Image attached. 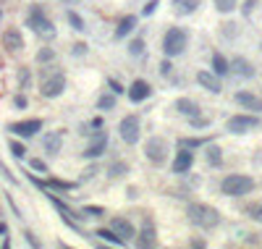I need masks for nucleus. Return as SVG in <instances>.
<instances>
[{
  "mask_svg": "<svg viewBox=\"0 0 262 249\" xmlns=\"http://www.w3.org/2000/svg\"><path fill=\"white\" fill-rule=\"evenodd\" d=\"M186 218L191 225H197L202 231H210V228H218L220 225V212L212 205H204V202H189Z\"/></svg>",
  "mask_w": 262,
  "mask_h": 249,
  "instance_id": "obj_1",
  "label": "nucleus"
},
{
  "mask_svg": "<svg viewBox=\"0 0 262 249\" xmlns=\"http://www.w3.org/2000/svg\"><path fill=\"white\" fill-rule=\"evenodd\" d=\"M254 189V178L244 173H228L220 181V194L225 197H246Z\"/></svg>",
  "mask_w": 262,
  "mask_h": 249,
  "instance_id": "obj_2",
  "label": "nucleus"
},
{
  "mask_svg": "<svg viewBox=\"0 0 262 249\" xmlns=\"http://www.w3.org/2000/svg\"><path fill=\"white\" fill-rule=\"evenodd\" d=\"M186 45H189L186 29L168 27V32L163 35V53H165V58H176V55H181V53L186 50Z\"/></svg>",
  "mask_w": 262,
  "mask_h": 249,
  "instance_id": "obj_3",
  "label": "nucleus"
},
{
  "mask_svg": "<svg viewBox=\"0 0 262 249\" xmlns=\"http://www.w3.org/2000/svg\"><path fill=\"white\" fill-rule=\"evenodd\" d=\"M259 123H262L259 113H236V116H231L225 121V129L231 134H249L252 129H257Z\"/></svg>",
  "mask_w": 262,
  "mask_h": 249,
  "instance_id": "obj_4",
  "label": "nucleus"
},
{
  "mask_svg": "<svg viewBox=\"0 0 262 249\" xmlns=\"http://www.w3.org/2000/svg\"><path fill=\"white\" fill-rule=\"evenodd\" d=\"M118 134H121V139L126 142L129 147H134V144H139V139H142V121H139V116H126V118H121V123H118Z\"/></svg>",
  "mask_w": 262,
  "mask_h": 249,
  "instance_id": "obj_5",
  "label": "nucleus"
},
{
  "mask_svg": "<svg viewBox=\"0 0 262 249\" xmlns=\"http://www.w3.org/2000/svg\"><path fill=\"white\" fill-rule=\"evenodd\" d=\"M27 27H32V32H37V35H42V37H55L53 21L45 16V11L40 6H32L29 19H27Z\"/></svg>",
  "mask_w": 262,
  "mask_h": 249,
  "instance_id": "obj_6",
  "label": "nucleus"
},
{
  "mask_svg": "<svg viewBox=\"0 0 262 249\" xmlns=\"http://www.w3.org/2000/svg\"><path fill=\"white\" fill-rule=\"evenodd\" d=\"M144 157L152 165H163L168 160V142L163 137H150L144 142Z\"/></svg>",
  "mask_w": 262,
  "mask_h": 249,
  "instance_id": "obj_7",
  "label": "nucleus"
},
{
  "mask_svg": "<svg viewBox=\"0 0 262 249\" xmlns=\"http://www.w3.org/2000/svg\"><path fill=\"white\" fill-rule=\"evenodd\" d=\"M66 92V76L61 71H55V74H48L42 79V84H40V95L42 97H48V100H55V97H61Z\"/></svg>",
  "mask_w": 262,
  "mask_h": 249,
  "instance_id": "obj_8",
  "label": "nucleus"
},
{
  "mask_svg": "<svg viewBox=\"0 0 262 249\" xmlns=\"http://www.w3.org/2000/svg\"><path fill=\"white\" fill-rule=\"evenodd\" d=\"M136 246H157V231H155V220L150 218V215H144V220H142V228L134 233V239H131Z\"/></svg>",
  "mask_w": 262,
  "mask_h": 249,
  "instance_id": "obj_9",
  "label": "nucleus"
},
{
  "mask_svg": "<svg viewBox=\"0 0 262 249\" xmlns=\"http://www.w3.org/2000/svg\"><path fill=\"white\" fill-rule=\"evenodd\" d=\"M8 131L16 134V137H21V139H29V137H34L37 131H42V121H40V118L16 121V123H11V126H8Z\"/></svg>",
  "mask_w": 262,
  "mask_h": 249,
  "instance_id": "obj_10",
  "label": "nucleus"
},
{
  "mask_svg": "<svg viewBox=\"0 0 262 249\" xmlns=\"http://www.w3.org/2000/svg\"><path fill=\"white\" fill-rule=\"evenodd\" d=\"M110 231L116 233L123 244L131 241V239H134V233H136L134 223H131L129 218H123V215H116V218H110Z\"/></svg>",
  "mask_w": 262,
  "mask_h": 249,
  "instance_id": "obj_11",
  "label": "nucleus"
},
{
  "mask_svg": "<svg viewBox=\"0 0 262 249\" xmlns=\"http://www.w3.org/2000/svg\"><path fill=\"white\" fill-rule=\"evenodd\" d=\"M126 95H129L131 103H144V100L152 95V87H150L147 79H134V82L129 84V89H126Z\"/></svg>",
  "mask_w": 262,
  "mask_h": 249,
  "instance_id": "obj_12",
  "label": "nucleus"
},
{
  "mask_svg": "<svg viewBox=\"0 0 262 249\" xmlns=\"http://www.w3.org/2000/svg\"><path fill=\"white\" fill-rule=\"evenodd\" d=\"M105 150H108V131H97L92 144H89L82 155L87 157V160H97V157H102V152H105Z\"/></svg>",
  "mask_w": 262,
  "mask_h": 249,
  "instance_id": "obj_13",
  "label": "nucleus"
},
{
  "mask_svg": "<svg viewBox=\"0 0 262 249\" xmlns=\"http://www.w3.org/2000/svg\"><path fill=\"white\" fill-rule=\"evenodd\" d=\"M197 84H199L202 89H207L210 95H220V92H223L220 76H215L212 71H199V74H197Z\"/></svg>",
  "mask_w": 262,
  "mask_h": 249,
  "instance_id": "obj_14",
  "label": "nucleus"
},
{
  "mask_svg": "<svg viewBox=\"0 0 262 249\" xmlns=\"http://www.w3.org/2000/svg\"><path fill=\"white\" fill-rule=\"evenodd\" d=\"M236 103L241 105L244 110H252V113H262V97H257L254 92H246V89H241V92H236Z\"/></svg>",
  "mask_w": 262,
  "mask_h": 249,
  "instance_id": "obj_15",
  "label": "nucleus"
},
{
  "mask_svg": "<svg viewBox=\"0 0 262 249\" xmlns=\"http://www.w3.org/2000/svg\"><path fill=\"white\" fill-rule=\"evenodd\" d=\"M228 69H231V74L241 76V79H252L254 76V66L249 63L244 55H236V58H231L228 61Z\"/></svg>",
  "mask_w": 262,
  "mask_h": 249,
  "instance_id": "obj_16",
  "label": "nucleus"
},
{
  "mask_svg": "<svg viewBox=\"0 0 262 249\" xmlns=\"http://www.w3.org/2000/svg\"><path fill=\"white\" fill-rule=\"evenodd\" d=\"M32 181H34V184H37L40 189H55V191H74L79 184H76V181H63V178H50V181H40L37 176H32Z\"/></svg>",
  "mask_w": 262,
  "mask_h": 249,
  "instance_id": "obj_17",
  "label": "nucleus"
},
{
  "mask_svg": "<svg viewBox=\"0 0 262 249\" xmlns=\"http://www.w3.org/2000/svg\"><path fill=\"white\" fill-rule=\"evenodd\" d=\"M191 165H194V152H191V150H178L176 152V160H173V165H170V168H173V173H189L191 171Z\"/></svg>",
  "mask_w": 262,
  "mask_h": 249,
  "instance_id": "obj_18",
  "label": "nucleus"
},
{
  "mask_svg": "<svg viewBox=\"0 0 262 249\" xmlns=\"http://www.w3.org/2000/svg\"><path fill=\"white\" fill-rule=\"evenodd\" d=\"M63 147V131H48L42 134V150L48 155H58Z\"/></svg>",
  "mask_w": 262,
  "mask_h": 249,
  "instance_id": "obj_19",
  "label": "nucleus"
},
{
  "mask_svg": "<svg viewBox=\"0 0 262 249\" xmlns=\"http://www.w3.org/2000/svg\"><path fill=\"white\" fill-rule=\"evenodd\" d=\"M3 48L8 53H19V50H24V37H21V32L19 29H6L3 32Z\"/></svg>",
  "mask_w": 262,
  "mask_h": 249,
  "instance_id": "obj_20",
  "label": "nucleus"
},
{
  "mask_svg": "<svg viewBox=\"0 0 262 249\" xmlns=\"http://www.w3.org/2000/svg\"><path fill=\"white\" fill-rule=\"evenodd\" d=\"M173 108L178 110V116H184V118H189V121L199 116V105H197L191 97H178Z\"/></svg>",
  "mask_w": 262,
  "mask_h": 249,
  "instance_id": "obj_21",
  "label": "nucleus"
},
{
  "mask_svg": "<svg viewBox=\"0 0 262 249\" xmlns=\"http://www.w3.org/2000/svg\"><path fill=\"white\" fill-rule=\"evenodd\" d=\"M204 160H207L210 168H220L223 165V150L218 144L207 142V144H204Z\"/></svg>",
  "mask_w": 262,
  "mask_h": 249,
  "instance_id": "obj_22",
  "label": "nucleus"
},
{
  "mask_svg": "<svg viewBox=\"0 0 262 249\" xmlns=\"http://www.w3.org/2000/svg\"><path fill=\"white\" fill-rule=\"evenodd\" d=\"M136 29V16H123L121 21H118V27H116V37L118 40H123V37H126V35H131V32Z\"/></svg>",
  "mask_w": 262,
  "mask_h": 249,
  "instance_id": "obj_23",
  "label": "nucleus"
},
{
  "mask_svg": "<svg viewBox=\"0 0 262 249\" xmlns=\"http://www.w3.org/2000/svg\"><path fill=\"white\" fill-rule=\"evenodd\" d=\"M212 74H215V76L231 74V69H228V58H225L223 53H212Z\"/></svg>",
  "mask_w": 262,
  "mask_h": 249,
  "instance_id": "obj_24",
  "label": "nucleus"
},
{
  "mask_svg": "<svg viewBox=\"0 0 262 249\" xmlns=\"http://www.w3.org/2000/svg\"><path fill=\"white\" fill-rule=\"evenodd\" d=\"M207 142H210L207 137H181L178 139V150H191V152H194L197 147H204Z\"/></svg>",
  "mask_w": 262,
  "mask_h": 249,
  "instance_id": "obj_25",
  "label": "nucleus"
},
{
  "mask_svg": "<svg viewBox=\"0 0 262 249\" xmlns=\"http://www.w3.org/2000/svg\"><path fill=\"white\" fill-rule=\"evenodd\" d=\"M202 0H176V14L178 16H189V14H194V11L199 8Z\"/></svg>",
  "mask_w": 262,
  "mask_h": 249,
  "instance_id": "obj_26",
  "label": "nucleus"
},
{
  "mask_svg": "<svg viewBox=\"0 0 262 249\" xmlns=\"http://www.w3.org/2000/svg\"><path fill=\"white\" fill-rule=\"evenodd\" d=\"M66 19H68V24H71V29H74V32H84V29H87L84 19L79 16L74 8H68V11H66Z\"/></svg>",
  "mask_w": 262,
  "mask_h": 249,
  "instance_id": "obj_27",
  "label": "nucleus"
},
{
  "mask_svg": "<svg viewBox=\"0 0 262 249\" xmlns=\"http://www.w3.org/2000/svg\"><path fill=\"white\" fill-rule=\"evenodd\" d=\"M113 108H116V95H113V92H102L100 97H97V110H113Z\"/></svg>",
  "mask_w": 262,
  "mask_h": 249,
  "instance_id": "obj_28",
  "label": "nucleus"
},
{
  "mask_svg": "<svg viewBox=\"0 0 262 249\" xmlns=\"http://www.w3.org/2000/svg\"><path fill=\"white\" fill-rule=\"evenodd\" d=\"M95 236H100L102 241H108V244H113V246H123V241H121L118 236L110 231V228H97V231H95Z\"/></svg>",
  "mask_w": 262,
  "mask_h": 249,
  "instance_id": "obj_29",
  "label": "nucleus"
},
{
  "mask_svg": "<svg viewBox=\"0 0 262 249\" xmlns=\"http://www.w3.org/2000/svg\"><path fill=\"white\" fill-rule=\"evenodd\" d=\"M126 173H129V165L121 163V160L110 163V168H108V176H110V178H121V176H126Z\"/></svg>",
  "mask_w": 262,
  "mask_h": 249,
  "instance_id": "obj_30",
  "label": "nucleus"
},
{
  "mask_svg": "<svg viewBox=\"0 0 262 249\" xmlns=\"http://www.w3.org/2000/svg\"><path fill=\"white\" fill-rule=\"evenodd\" d=\"M102 215H105V207H100V205H84L79 218H102Z\"/></svg>",
  "mask_w": 262,
  "mask_h": 249,
  "instance_id": "obj_31",
  "label": "nucleus"
},
{
  "mask_svg": "<svg viewBox=\"0 0 262 249\" xmlns=\"http://www.w3.org/2000/svg\"><path fill=\"white\" fill-rule=\"evenodd\" d=\"M144 37H134L131 42H129V53L134 55V58H142V55H144Z\"/></svg>",
  "mask_w": 262,
  "mask_h": 249,
  "instance_id": "obj_32",
  "label": "nucleus"
},
{
  "mask_svg": "<svg viewBox=\"0 0 262 249\" xmlns=\"http://www.w3.org/2000/svg\"><path fill=\"white\" fill-rule=\"evenodd\" d=\"M215 8L220 11V14H233V11L238 8V0H212Z\"/></svg>",
  "mask_w": 262,
  "mask_h": 249,
  "instance_id": "obj_33",
  "label": "nucleus"
},
{
  "mask_svg": "<svg viewBox=\"0 0 262 249\" xmlns=\"http://www.w3.org/2000/svg\"><path fill=\"white\" fill-rule=\"evenodd\" d=\"M246 215H249L254 223H262V202H252V205L246 207Z\"/></svg>",
  "mask_w": 262,
  "mask_h": 249,
  "instance_id": "obj_34",
  "label": "nucleus"
},
{
  "mask_svg": "<svg viewBox=\"0 0 262 249\" xmlns=\"http://www.w3.org/2000/svg\"><path fill=\"white\" fill-rule=\"evenodd\" d=\"M55 61V50L53 48H42L37 53V63H53Z\"/></svg>",
  "mask_w": 262,
  "mask_h": 249,
  "instance_id": "obj_35",
  "label": "nucleus"
},
{
  "mask_svg": "<svg viewBox=\"0 0 262 249\" xmlns=\"http://www.w3.org/2000/svg\"><path fill=\"white\" fill-rule=\"evenodd\" d=\"M8 150H11V155H14V157H19V160H21V157H27V147L21 142H11Z\"/></svg>",
  "mask_w": 262,
  "mask_h": 249,
  "instance_id": "obj_36",
  "label": "nucleus"
},
{
  "mask_svg": "<svg viewBox=\"0 0 262 249\" xmlns=\"http://www.w3.org/2000/svg\"><path fill=\"white\" fill-rule=\"evenodd\" d=\"M29 165H32V171H37V173H48V163H45L42 157H34Z\"/></svg>",
  "mask_w": 262,
  "mask_h": 249,
  "instance_id": "obj_37",
  "label": "nucleus"
},
{
  "mask_svg": "<svg viewBox=\"0 0 262 249\" xmlns=\"http://www.w3.org/2000/svg\"><path fill=\"white\" fill-rule=\"evenodd\" d=\"M257 6H259L257 0H244V3H241V14H244V16H252V11H254Z\"/></svg>",
  "mask_w": 262,
  "mask_h": 249,
  "instance_id": "obj_38",
  "label": "nucleus"
},
{
  "mask_svg": "<svg viewBox=\"0 0 262 249\" xmlns=\"http://www.w3.org/2000/svg\"><path fill=\"white\" fill-rule=\"evenodd\" d=\"M157 6H160V0H150V3L142 8V16H152L155 11H157Z\"/></svg>",
  "mask_w": 262,
  "mask_h": 249,
  "instance_id": "obj_39",
  "label": "nucleus"
},
{
  "mask_svg": "<svg viewBox=\"0 0 262 249\" xmlns=\"http://www.w3.org/2000/svg\"><path fill=\"white\" fill-rule=\"evenodd\" d=\"M108 87L113 89V95H123V92H126V89H123V87L116 82V79H108Z\"/></svg>",
  "mask_w": 262,
  "mask_h": 249,
  "instance_id": "obj_40",
  "label": "nucleus"
},
{
  "mask_svg": "<svg viewBox=\"0 0 262 249\" xmlns=\"http://www.w3.org/2000/svg\"><path fill=\"white\" fill-rule=\"evenodd\" d=\"M170 71H173V66H170V58H165L160 63V76H170Z\"/></svg>",
  "mask_w": 262,
  "mask_h": 249,
  "instance_id": "obj_41",
  "label": "nucleus"
},
{
  "mask_svg": "<svg viewBox=\"0 0 262 249\" xmlns=\"http://www.w3.org/2000/svg\"><path fill=\"white\" fill-rule=\"evenodd\" d=\"M191 126H194V129H204V126H210V121L207 118H191Z\"/></svg>",
  "mask_w": 262,
  "mask_h": 249,
  "instance_id": "obj_42",
  "label": "nucleus"
},
{
  "mask_svg": "<svg viewBox=\"0 0 262 249\" xmlns=\"http://www.w3.org/2000/svg\"><path fill=\"white\" fill-rule=\"evenodd\" d=\"M223 35L225 37H233L236 35V24H233V21H231V24H223Z\"/></svg>",
  "mask_w": 262,
  "mask_h": 249,
  "instance_id": "obj_43",
  "label": "nucleus"
},
{
  "mask_svg": "<svg viewBox=\"0 0 262 249\" xmlns=\"http://www.w3.org/2000/svg\"><path fill=\"white\" fill-rule=\"evenodd\" d=\"M74 55H87V42H76L74 45Z\"/></svg>",
  "mask_w": 262,
  "mask_h": 249,
  "instance_id": "obj_44",
  "label": "nucleus"
},
{
  "mask_svg": "<svg viewBox=\"0 0 262 249\" xmlns=\"http://www.w3.org/2000/svg\"><path fill=\"white\" fill-rule=\"evenodd\" d=\"M19 82H21V87H27V84H29V71H27V69H21V74H19Z\"/></svg>",
  "mask_w": 262,
  "mask_h": 249,
  "instance_id": "obj_45",
  "label": "nucleus"
},
{
  "mask_svg": "<svg viewBox=\"0 0 262 249\" xmlns=\"http://www.w3.org/2000/svg\"><path fill=\"white\" fill-rule=\"evenodd\" d=\"M14 105H16V108H27V97H24V95H16V97H14Z\"/></svg>",
  "mask_w": 262,
  "mask_h": 249,
  "instance_id": "obj_46",
  "label": "nucleus"
},
{
  "mask_svg": "<svg viewBox=\"0 0 262 249\" xmlns=\"http://www.w3.org/2000/svg\"><path fill=\"white\" fill-rule=\"evenodd\" d=\"M27 241H29L32 246H42V244H40L37 239H34V233H29V231H27Z\"/></svg>",
  "mask_w": 262,
  "mask_h": 249,
  "instance_id": "obj_47",
  "label": "nucleus"
},
{
  "mask_svg": "<svg viewBox=\"0 0 262 249\" xmlns=\"http://www.w3.org/2000/svg\"><path fill=\"white\" fill-rule=\"evenodd\" d=\"M89 129H102V118H95V121H89Z\"/></svg>",
  "mask_w": 262,
  "mask_h": 249,
  "instance_id": "obj_48",
  "label": "nucleus"
},
{
  "mask_svg": "<svg viewBox=\"0 0 262 249\" xmlns=\"http://www.w3.org/2000/svg\"><path fill=\"white\" fill-rule=\"evenodd\" d=\"M6 233H8V225H6L3 220H0V236H6Z\"/></svg>",
  "mask_w": 262,
  "mask_h": 249,
  "instance_id": "obj_49",
  "label": "nucleus"
},
{
  "mask_svg": "<svg viewBox=\"0 0 262 249\" xmlns=\"http://www.w3.org/2000/svg\"><path fill=\"white\" fill-rule=\"evenodd\" d=\"M63 3H66V6H76V3H79V0H63Z\"/></svg>",
  "mask_w": 262,
  "mask_h": 249,
  "instance_id": "obj_50",
  "label": "nucleus"
},
{
  "mask_svg": "<svg viewBox=\"0 0 262 249\" xmlns=\"http://www.w3.org/2000/svg\"><path fill=\"white\" fill-rule=\"evenodd\" d=\"M0 218H3V210H0Z\"/></svg>",
  "mask_w": 262,
  "mask_h": 249,
  "instance_id": "obj_51",
  "label": "nucleus"
}]
</instances>
